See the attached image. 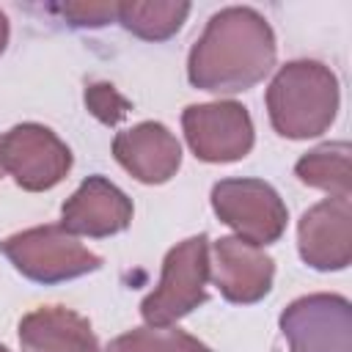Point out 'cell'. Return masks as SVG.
<instances>
[{
	"mask_svg": "<svg viewBox=\"0 0 352 352\" xmlns=\"http://www.w3.org/2000/svg\"><path fill=\"white\" fill-rule=\"evenodd\" d=\"M212 280L228 302L250 305L272 289L275 261L256 245L239 236H223L214 242Z\"/></svg>",
	"mask_w": 352,
	"mask_h": 352,
	"instance_id": "30bf717a",
	"label": "cell"
},
{
	"mask_svg": "<svg viewBox=\"0 0 352 352\" xmlns=\"http://www.w3.org/2000/svg\"><path fill=\"white\" fill-rule=\"evenodd\" d=\"M0 176H3V162H0Z\"/></svg>",
	"mask_w": 352,
	"mask_h": 352,
	"instance_id": "44dd1931",
	"label": "cell"
},
{
	"mask_svg": "<svg viewBox=\"0 0 352 352\" xmlns=\"http://www.w3.org/2000/svg\"><path fill=\"white\" fill-rule=\"evenodd\" d=\"M19 344L22 352H99L88 319L60 305L25 314L19 322Z\"/></svg>",
	"mask_w": 352,
	"mask_h": 352,
	"instance_id": "4fadbf2b",
	"label": "cell"
},
{
	"mask_svg": "<svg viewBox=\"0 0 352 352\" xmlns=\"http://www.w3.org/2000/svg\"><path fill=\"white\" fill-rule=\"evenodd\" d=\"M6 258L36 283H60L99 270L102 258L91 253L63 226H36L0 242Z\"/></svg>",
	"mask_w": 352,
	"mask_h": 352,
	"instance_id": "3957f363",
	"label": "cell"
},
{
	"mask_svg": "<svg viewBox=\"0 0 352 352\" xmlns=\"http://www.w3.org/2000/svg\"><path fill=\"white\" fill-rule=\"evenodd\" d=\"M6 41H8V19H6V14L0 11V52L6 50Z\"/></svg>",
	"mask_w": 352,
	"mask_h": 352,
	"instance_id": "d6986e66",
	"label": "cell"
},
{
	"mask_svg": "<svg viewBox=\"0 0 352 352\" xmlns=\"http://www.w3.org/2000/svg\"><path fill=\"white\" fill-rule=\"evenodd\" d=\"M300 256L314 270H344L352 258L349 198H327L311 206L297 226Z\"/></svg>",
	"mask_w": 352,
	"mask_h": 352,
	"instance_id": "9c48e42d",
	"label": "cell"
},
{
	"mask_svg": "<svg viewBox=\"0 0 352 352\" xmlns=\"http://www.w3.org/2000/svg\"><path fill=\"white\" fill-rule=\"evenodd\" d=\"M113 154L143 184H162L182 165L179 140L157 121H143L126 132H118L113 140Z\"/></svg>",
	"mask_w": 352,
	"mask_h": 352,
	"instance_id": "7c38bea8",
	"label": "cell"
},
{
	"mask_svg": "<svg viewBox=\"0 0 352 352\" xmlns=\"http://www.w3.org/2000/svg\"><path fill=\"white\" fill-rule=\"evenodd\" d=\"M209 245L206 236H190L168 250L157 289L143 300L140 314L151 327H165L206 300Z\"/></svg>",
	"mask_w": 352,
	"mask_h": 352,
	"instance_id": "277c9868",
	"label": "cell"
},
{
	"mask_svg": "<svg viewBox=\"0 0 352 352\" xmlns=\"http://www.w3.org/2000/svg\"><path fill=\"white\" fill-rule=\"evenodd\" d=\"M182 126L192 154L204 162H234L253 148V121L239 102L190 104Z\"/></svg>",
	"mask_w": 352,
	"mask_h": 352,
	"instance_id": "ba28073f",
	"label": "cell"
},
{
	"mask_svg": "<svg viewBox=\"0 0 352 352\" xmlns=\"http://www.w3.org/2000/svg\"><path fill=\"white\" fill-rule=\"evenodd\" d=\"M294 173L302 184L330 192V198H349L352 176H349V143H324L308 154H302L294 165Z\"/></svg>",
	"mask_w": 352,
	"mask_h": 352,
	"instance_id": "5bb4252c",
	"label": "cell"
},
{
	"mask_svg": "<svg viewBox=\"0 0 352 352\" xmlns=\"http://www.w3.org/2000/svg\"><path fill=\"white\" fill-rule=\"evenodd\" d=\"M60 14L77 28H99L118 16V3H66Z\"/></svg>",
	"mask_w": 352,
	"mask_h": 352,
	"instance_id": "ac0fdd59",
	"label": "cell"
},
{
	"mask_svg": "<svg viewBox=\"0 0 352 352\" xmlns=\"http://www.w3.org/2000/svg\"><path fill=\"white\" fill-rule=\"evenodd\" d=\"M0 352H8V349H6V346H0Z\"/></svg>",
	"mask_w": 352,
	"mask_h": 352,
	"instance_id": "ffe728a7",
	"label": "cell"
},
{
	"mask_svg": "<svg viewBox=\"0 0 352 352\" xmlns=\"http://www.w3.org/2000/svg\"><path fill=\"white\" fill-rule=\"evenodd\" d=\"M132 201L104 176H88L77 192L63 204L60 226L69 234L110 236L129 226Z\"/></svg>",
	"mask_w": 352,
	"mask_h": 352,
	"instance_id": "8fae6325",
	"label": "cell"
},
{
	"mask_svg": "<svg viewBox=\"0 0 352 352\" xmlns=\"http://www.w3.org/2000/svg\"><path fill=\"white\" fill-rule=\"evenodd\" d=\"M267 110L278 135L292 140L316 138L336 118L338 80L319 60H292L272 77Z\"/></svg>",
	"mask_w": 352,
	"mask_h": 352,
	"instance_id": "7a4b0ae2",
	"label": "cell"
},
{
	"mask_svg": "<svg viewBox=\"0 0 352 352\" xmlns=\"http://www.w3.org/2000/svg\"><path fill=\"white\" fill-rule=\"evenodd\" d=\"M107 352H212L179 327H135L107 344Z\"/></svg>",
	"mask_w": 352,
	"mask_h": 352,
	"instance_id": "2e32d148",
	"label": "cell"
},
{
	"mask_svg": "<svg viewBox=\"0 0 352 352\" xmlns=\"http://www.w3.org/2000/svg\"><path fill=\"white\" fill-rule=\"evenodd\" d=\"M85 104H88V110L102 121V124H107V126H113V124H118L126 113H129V99H124L110 82H91L88 88H85Z\"/></svg>",
	"mask_w": 352,
	"mask_h": 352,
	"instance_id": "e0dca14e",
	"label": "cell"
},
{
	"mask_svg": "<svg viewBox=\"0 0 352 352\" xmlns=\"http://www.w3.org/2000/svg\"><path fill=\"white\" fill-rule=\"evenodd\" d=\"M275 66V33L270 22L245 6L217 11L190 50L187 77L212 94H236L261 82Z\"/></svg>",
	"mask_w": 352,
	"mask_h": 352,
	"instance_id": "6da1fadb",
	"label": "cell"
},
{
	"mask_svg": "<svg viewBox=\"0 0 352 352\" xmlns=\"http://www.w3.org/2000/svg\"><path fill=\"white\" fill-rule=\"evenodd\" d=\"M0 162L22 190L41 192L69 173L72 151L52 129L41 124H16L0 138Z\"/></svg>",
	"mask_w": 352,
	"mask_h": 352,
	"instance_id": "8992f818",
	"label": "cell"
},
{
	"mask_svg": "<svg viewBox=\"0 0 352 352\" xmlns=\"http://www.w3.org/2000/svg\"><path fill=\"white\" fill-rule=\"evenodd\" d=\"M214 214L236 231L239 239L264 248L286 228L280 195L261 179H223L212 187Z\"/></svg>",
	"mask_w": 352,
	"mask_h": 352,
	"instance_id": "5b68a950",
	"label": "cell"
},
{
	"mask_svg": "<svg viewBox=\"0 0 352 352\" xmlns=\"http://www.w3.org/2000/svg\"><path fill=\"white\" fill-rule=\"evenodd\" d=\"M292 352H352V308L341 294H308L280 314Z\"/></svg>",
	"mask_w": 352,
	"mask_h": 352,
	"instance_id": "52a82bcc",
	"label": "cell"
},
{
	"mask_svg": "<svg viewBox=\"0 0 352 352\" xmlns=\"http://www.w3.org/2000/svg\"><path fill=\"white\" fill-rule=\"evenodd\" d=\"M190 14V3H176V0H129L118 3V22L135 33L138 38L146 41H165L170 38L182 22Z\"/></svg>",
	"mask_w": 352,
	"mask_h": 352,
	"instance_id": "9a60e30c",
	"label": "cell"
}]
</instances>
